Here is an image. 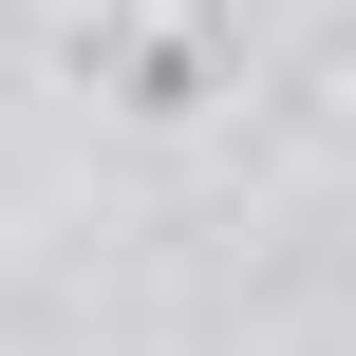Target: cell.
Masks as SVG:
<instances>
[{"label":"cell","instance_id":"1","mask_svg":"<svg viewBox=\"0 0 356 356\" xmlns=\"http://www.w3.org/2000/svg\"><path fill=\"white\" fill-rule=\"evenodd\" d=\"M94 94L150 113V131H188V113L225 94V19H207V0H131V19L94 38Z\"/></svg>","mask_w":356,"mask_h":356}]
</instances>
